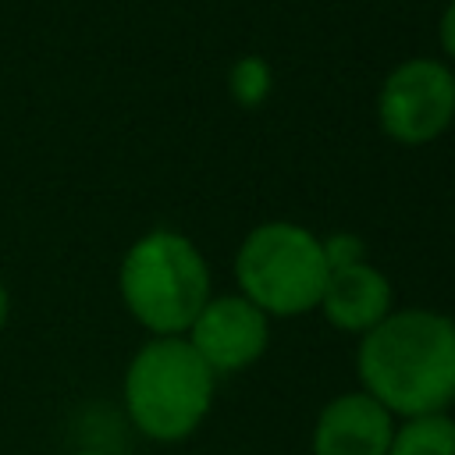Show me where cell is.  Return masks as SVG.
Here are the masks:
<instances>
[{
  "mask_svg": "<svg viewBox=\"0 0 455 455\" xmlns=\"http://www.w3.org/2000/svg\"><path fill=\"white\" fill-rule=\"evenodd\" d=\"M355 373L359 391L395 419L448 412L455 402V320L423 306L391 309L359 338Z\"/></svg>",
  "mask_w": 455,
  "mask_h": 455,
  "instance_id": "1",
  "label": "cell"
},
{
  "mask_svg": "<svg viewBox=\"0 0 455 455\" xmlns=\"http://www.w3.org/2000/svg\"><path fill=\"white\" fill-rule=\"evenodd\" d=\"M117 288L124 309L153 338L185 334L213 295L206 256L188 235L171 228L146 231L128 245L117 270Z\"/></svg>",
  "mask_w": 455,
  "mask_h": 455,
  "instance_id": "2",
  "label": "cell"
},
{
  "mask_svg": "<svg viewBox=\"0 0 455 455\" xmlns=\"http://www.w3.org/2000/svg\"><path fill=\"white\" fill-rule=\"evenodd\" d=\"M217 373L185 334L149 338L124 370V409L132 423L160 444L185 441L213 405Z\"/></svg>",
  "mask_w": 455,
  "mask_h": 455,
  "instance_id": "3",
  "label": "cell"
},
{
  "mask_svg": "<svg viewBox=\"0 0 455 455\" xmlns=\"http://www.w3.org/2000/svg\"><path fill=\"white\" fill-rule=\"evenodd\" d=\"M235 281L267 316H302L320 306L327 281L320 238L291 220L256 224L235 252Z\"/></svg>",
  "mask_w": 455,
  "mask_h": 455,
  "instance_id": "4",
  "label": "cell"
},
{
  "mask_svg": "<svg viewBox=\"0 0 455 455\" xmlns=\"http://www.w3.org/2000/svg\"><path fill=\"white\" fill-rule=\"evenodd\" d=\"M377 121L402 146L441 139L455 121V71L434 57L395 64L377 92Z\"/></svg>",
  "mask_w": 455,
  "mask_h": 455,
  "instance_id": "5",
  "label": "cell"
},
{
  "mask_svg": "<svg viewBox=\"0 0 455 455\" xmlns=\"http://www.w3.org/2000/svg\"><path fill=\"white\" fill-rule=\"evenodd\" d=\"M185 341L213 373H238L252 366L270 345V316L245 295H210L185 331Z\"/></svg>",
  "mask_w": 455,
  "mask_h": 455,
  "instance_id": "6",
  "label": "cell"
},
{
  "mask_svg": "<svg viewBox=\"0 0 455 455\" xmlns=\"http://www.w3.org/2000/svg\"><path fill=\"white\" fill-rule=\"evenodd\" d=\"M395 416L366 391L331 398L313 423V455H387Z\"/></svg>",
  "mask_w": 455,
  "mask_h": 455,
  "instance_id": "7",
  "label": "cell"
},
{
  "mask_svg": "<svg viewBox=\"0 0 455 455\" xmlns=\"http://www.w3.org/2000/svg\"><path fill=\"white\" fill-rule=\"evenodd\" d=\"M391 302H395L391 281L384 277L380 267L363 259V263H352V267L327 274L316 309L327 316L331 327L363 338L370 327H377L391 313Z\"/></svg>",
  "mask_w": 455,
  "mask_h": 455,
  "instance_id": "8",
  "label": "cell"
},
{
  "mask_svg": "<svg viewBox=\"0 0 455 455\" xmlns=\"http://www.w3.org/2000/svg\"><path fill=\"white\" fill-rule=\"evenodd\" d=\"M387 455H455V419L448 412L395 419Z\"/></svg>",
  "mask_w": 455,
  "mask_h": 455,
  "instance_id": "9",
  "label": "cell"
},
{
  "mask_svg": "<svg viewBox=\"0 0 455 455\" xmlns=\"http://www.w3.org/2000/svg\"><path fill=\"white\" fill-rule=\"evenodd\" d=\"M228 89L238 107H263L274 92V68L259 53H245L228 71Z\"/></svg>",
  "mask_w": 455,
  "mask_h": 455,
  "instance_id": "10",
  "label": "cell"
},
{
  "mask_svg": "<svg viewBox=\"0 0 455 455\" xmlns=\"http://www.w3.org/2000/svg\"><path fill=\"white\" fill-rule=\"evenodd\" d=\"M320 252H323L327 274L366 259V245H363V238H359V235H352V231H334V235L320 238Z\"/></svg>",
  "mask_w": 455,
  "mask_h": 455,
  "instance_id": "11",
  "label": "cell"
},
{
  "mask_svg": "<svg viewBox=\"0 0 455 455\" xmlns=\"http://www.w3.org/2000/svg\"><path fill=\"white\" fill-rule=\"evenodd\" d=\"M437 39H441V50L448 53V60H455V0H448V7L441 11Z\"/></svg>",
  "mask_w": 455,
  "mask_h": 455,
  "instance_id": "12",
  "label": "cell"
},
{
  "mask_svg": "<svg viewBox=\"0 0 455 455\" xmlns=\"http://www.w3.org/2000/svg\"><path fill=\"white\" fill-rule=\"evenodd\" d=\"M7 313H11V295H7V288H4V281H0V331H4V323H7Z\"/></svg>",
  "mask_w": 455,
  "mask_h": 455,
  "instance_id": "13",
  "label": "cell"
},
{
  "mask_svg": "<svg viewBox=\"0 0 455 455\" xmlns=\"http://www.w3.org/2000/svg\"><path fill=\"white\" fill-rule=\"evenodd\" d=\"M75 455H107V451H92V448H85V451H75Z\"/></svg>",
  "mask_w": 455,
  "mask_h": 455,
  "instance_id": "14",
  "label": "cell"
}]
</instances>
